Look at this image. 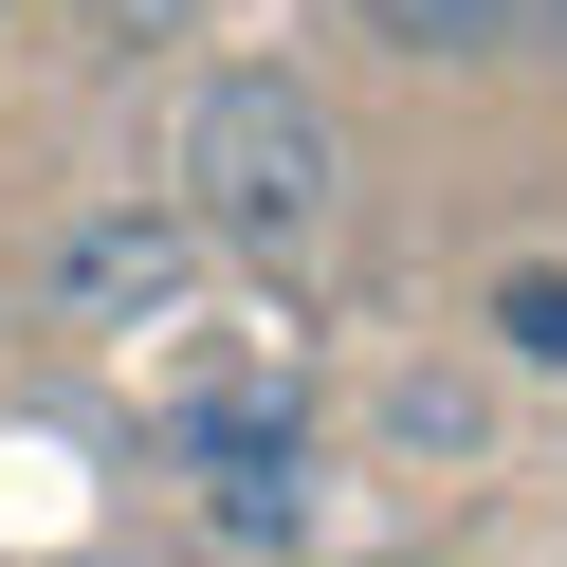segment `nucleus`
I'll return each instance as SVG.
<instances>
[{"mask_svg": "<svg viewBox=\"0 0 567 567\" xmlns=\"http://www.w3.org/2000/svg\"><path fill=\"white\" fill-rule=\"evenodd\" d=\"M202 220V257L238 275H330L348 238V128L311 74H202L184 92V184H165Z\"/></svg>", "mask_w": 567, "mask_h": 567, "instance_id": "obj_1", "label": "nucleus"}, {"mask_svg": "<svg viewBox=\"0 0 567 567\" xmlns=\"http://www.w3.org/2000/svg\"><path fill=\"white\" fill-rule=\"evenodd\" d=\"M202 275H220V257H202L184 202H74V220H55V330L147 348V330H184Z\"/></svg>", "mask_w": 567, "mask_h": 567, "instance_id": "obj_2", "label": "nucleus"}, {"mask_svg": "<svg viewBox=\"0 0 567 567\" xmlns=\"http://www.w3.org/2000/svg\"><path fill=\"white\" fill-rule=\"evenodd\" d=\"M184 476H202L220 549H311V421H293V384H202L184 403Z\"/></svg>", "mask_w": 567, "mask_h": 567, "instance_id": "obj_3", "label": "nucleus"}, {"mask_svg": "<svg viewBox=\"0 0 567 567\" xmlns=\"http://www.w3.org/2000/svg\"><path fill=\"white\" fill-rule=\"evenodd\" d=\"M367 440L403 457V476H476V457H494V384H476V367H384Z\"/></svg>", "mask_w": 567, "mask_h": 567, "instance_id": "obj_4", "label": "nucleus"}, {"mask_svg": "<svg viewBox=\"0 0 567 567\" xmlns=\"http://www.w3.org/2000/svg\"><path fill=\"white\" fill-rule=\"evenodd\" d=\"M476 330H494V367H513V384H567V257H494Z\"/></svg>", "mask_w": 567, "mask_h": 567, "instance_id": "obj_5", "label": "nucleus"}, {"mask_svg": "<svg viewBox=\"0 0 567 567\" xmlns=\"http://www.w3.org/2000/svg\"><path fill=\"white\" fill-rule=\"evenodd\" d=\"M567 0H367V38H403V55H513V38H549Z\"/></svg>", "mask_w": 567, "mask_h": 567, "instance_id": "obj_6", "label": "nucleus"}, {"mask_svg": "<svg viewBox=\"0 0 567 567\" xmlns=\"http://www.w3.org/2000/svg\"><path fill=\"white\" fill-rule=\"evenodd\" d=\"M92 55H165V38H202V0H55Z\"/></svg>", "mask_w": 567, "mask_h": 567, "instance_id": "obj_7", "label": "nucleus"}]
</instances>
